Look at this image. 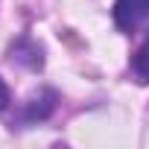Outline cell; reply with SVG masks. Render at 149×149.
Masks as SVG:
<instances>
[{
	"mask_svg": "<svg viewBox=\"0 0 149 149\" xmlns=\"http://www.w3.org/2000/svg\"><path fill=\"white\" fill-rule=\"evenodd\" d=\"M114 24L126 32L149 24V0H117L114 3Z\"/></svg>",
	"mask_w": 149,
	"mask_h": 149,
	"instance_id": "1",
	"label": "cell"
},
{
	"mask_svg": "<svg viewBox=\"0 0 149 149\" xmlns=\"http://www.w3.org/2000/svg\"><path fill=\"white\" fill-rule=\"evenodd\" d=\"M53 108H56V91H41L38 97L29 100V105L24 111V120H44Z\"/></svg>",
	"mask_w": 149,
	"mask_h": 149,
	"instance_id": "2",
	"label": "cell"
},
{
	"mask_svg": "<svg viewBox=\"0 0 149 149\" xmlns=\"http://www.w3.org/2000/svg\"><path fill=\"white\" fill-rule=\"evenodd\" d=\"M132 67H134V73H137L140 82H149V35L143 38V44H140V50H137Z\"/></svg>",
	"mask_w": 149,
	"mask_h": 149,
	"instance_id": "3",
	"label": "cell"
},
{
	"mask_svg": "<svg viewBox=\"0 0 149 149\" xmlns=\"http://www.w3.org/2000/svg\"><path fill=\"white\" fill-rule=\"evenodd\" d=\"M6 105H9V88H6L3 79H0V111H3Z\"/></svg>",
	"mask_w": 149,
	"mask_h": 149,
	"instance_id": "4",
	"label": "cell"
}]
</instances>
